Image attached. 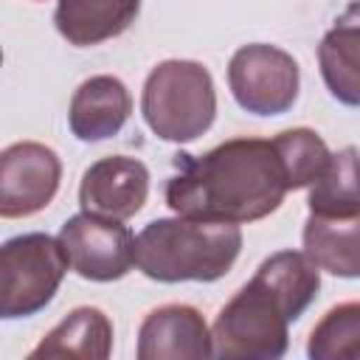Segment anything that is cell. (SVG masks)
<instances>
[{"label": "cell", "instance_id": "6da1fadb", "mask_svg": "<svg viewBox=\"0 0 360 360\" xmlns=\"http://www.w3.org/2000/svg\"><path fill=\"white\" fill-rule=\"evenodd\" d=\"M287 194L273 141L231 138L202 155H174L166 205L180 217L256 222L278 211Z\"/></svg>", "mask_w": 360, "mask_h": 360}, {"label": "cell", "instance_id": "7a4b0ae2", "mask_svg": "<svg viewBox=\"0 0 360 360\" xmlns=\"http://www.w3.org/2000/svg\"><path fill=\"white\" fill-rule=\"evenodd\" d=\"M242 250V231L236 222L166 217L152 219L135 236V267L163 284L217 281Z\"/></svg>", "mask_w": 360, "mask_h": 360}, {"label": "cell", "instance_id": "3957f363", "mask_svg": "<svg viewBox=\"0 0 360 360\" xmlns=\"http://www.w3.org/2000/svg\"><path fill=\"white\" fill-rule=\"evenodd\" d=\"M141 112L146 127L169 143H188L217 118V90L208 68L194 59H166L143 82Z\"/></svg>", "mask_w": 360, "mask_h": 360}, {"label": "cell", "instance_id": "277c9868", "mask_svg": "<svg viewBox=\"0 0 360 360\" xmlns=\"http://www.w3.org/2000/svg\"><path fill=\"white\" fill-rule=\"evenodd\" d=\"M290 315L278 295L262 281L250 278L219 309L211 329V354L217 357H284L290 346Z\"/></svg>", "mask_w": 360, "mask_h": 360}, {"label": "cell", "instance_id": "5b68a950", "mask_svg": "<svg viewBox=\"0 0 360 360\" xmlns=\"http://www.w3.org/2000/svg\"><path fill=\"white\" fill-rule=\"evenodd\" d=\"M68 259L56 236L20 233L0 245V321L31 318L45 309L62 278Z\"/></svg>", "mask_w": 360, "mask_h": 360}, {"label": "cell", "instance_id": "8992f818", "mask_svg": "<svg viewBox=\"0 0 360 360\" xmlns=\"http://www.w3.org/2000/svg\"><path fill=\"white\" fill-rule=\"evenodd\" d=\"M228 87L242 110L253 115H281L298 98V62L278 45H242L228 62Z\"/></svg>", "mask_w": 360, "mask_h": 360}, {"label": "cell", "instance_id": "52a82bcc", "mask_svg": "<svg viewBox=\"0 0 360 360\" xmlns=\"http://www.w3.org/2000/svg\"><path fill=\"white\" fill-rule=\"evenodd\" d=\"M68 267L87 281H118L135 264V236L121 219L76 214L59 231Z\"/></svg>", "mask_w": 360, "mask_h": 360}, {"label": "cell", "instance_id": "ba28073f", "mask_svg": "<svg viewBox=\"0 0 360 360\" xmlns=\"http://www.w3.org/2000/svg\"><path fill=\"white\" fill-rule=\"evenodd\" d=\"M62 183L59 155L39 141H17L0 152V217L22 219L51 205Z\"/></svg>", "mask_w": 360, "mask_h": 360}, {"label": "cell", "instance_id": "9c48e42d", "mask_svg": "<svg viewBox=\"0 0 360 360\" xmlns=\"http://www.w3.org/2000/svg\"><path fill=\"white\" fill-rule=\"evenodd\" d=\"M149 194V169L138 158L110 155L96 160L79 186V205L87 214L129 219L135 217Z\"/></svg>", "mask_w": 360, "mask_h": 360}, {"label": "cell", "instance_id": "30bf717a", "mask_svg": "<svg viewBox=\"0 0 360 360\" xmlns=\"http://www.w3.org/2000/svg\"><path fill=\"white\" fill-rule=\"evenodd\" d=\"M135 354L138 360L211 357V329L200 309L188 304H163L143 318Z\"/></svg>", "mask_w": 360, "mask_h": 360}, {"label": "cell", "instance_id": "8fae6325", "mask_svg": "<svg viewBox=\"0 0 360 360\" xmlns=\"http://www.w3.org/2000/svg\"><path fill=\"white\" fill-rule=\"evenodd\" d=\"M129 112H132V96L127 84L115 76L101 73L84 79L76 87L68 110V124L79 141L96 143L118 135Z\"/></svg>", "mask_w": 360, "mask_h": 360}, {"label": "cell", "instance_id": "7c38bea8", "mask_svg": "<svg viewBox=\"0 0 360 360\" xmlns=\"http://www.w3.org/2000/svg\"><path fill=\"white\" fill-rule=\"evenodd\" d=\"M141 11V0H59L56 31L76 48H90L124 34Z\"/></svg>", "mask_w": 360, "mask_h": 360}, {"label": "cell", "instance_id": "4fadbf2b", "mask_svg": "<svg viewBox=\"0 0 360 360\" xmlns=\"http://www.w3.org/2000/svg\"><path fill=\"white\" fill-rule=\"evenodd\" d=\"M304 256L340 278L360 273V217H321L309 214L304 222Z\"/></svg>", "mask_w": 360, "mask_h": 360}, {"label": "cell", "instance_id": "5bb4252c", "mask_svg": "<svg viewBox=\"0 0 360 360\" xmlns=\"http://www.w3.org/2000/svg\"><path fill=\"white\" fill-rule=\"evenodd\" d=\"M112 352V323L98 307H76L68 312L31 352L39 357H84L104 360Z\"/></svg>", "mask_w": 360, "mask_h": 360}, {"label": "cell", "instance_id": "9a60e30c", "mask_svg": "<svg viewBox=\"0 0 360 360\" xmlns=\"http://www.w3.org/2000/svg\"><path fill=\"white\" fill-rule=\"evenodd\" d=\"M357 6H349V11L326 31V37L318 45V62H321V76L329 87V93L343 101L346 107L360 104V79H357V65H360V25H357Z\"/></svg>", "mask_w": 360, "mask_h": 360}, {"label": "cell", "instance_id": "2e32d148", "mask_svg": "<svg viewBox=\"0 0 360 360\" xmlns=\"http://www.w3.org/2000/svg\"><path fill=\"white\" fill-rule=\"evenodd\" d=\"M253 276L278 295L290 321H298L321 290V270L304 256V250H278L267 256Z\"/></svg>", "mask_w": 360, "mask_h": 360}, {"label": "cell", "instance_id": "e0dca14e", "mask_svg": "<svg viewBox=\"0 0 360 360\" xmlns=\"http://www.w3.org/2000/svg\"><path fill=\"white\" fill-rule=\"evenodd\" d=\"M309 188V214L321 217H360L357 194V149L346 146L329 155L326 169Z\"/></svg>", "mask_w": 360, "mask_h": 360}, {"label": "cell", "instance_id": "ac0fdd59", "mask_svg": "<svg viewBox=\"0 0 360 360\" xmlns=\"http://www.w3.org/2000/svg\"><path fill=\"white\" fill-rule=\"evenodd\" d=\"M281 169H284V180H287V191L295 188H307L309 183H315L321 177V172L329 163V146L326 141L309 129V127H295V129H284L276 138H270Z\"/></svg>", "mask_w": 360, "mask_h": 360}, {"label": "cell", "instance_id": "d6986e66", "mask_svg": "<svg viewBox=\"0 0 360 360\" xmlns=\"http://www.w3.org/2000/svg\"><path fill=\"white\" fill-rule=\"evenodd\" d=\"M357 338H360V307L354 301L332 307L321 323L312 329L307 354L312 360H335V357H357Z\"/></svg>", "mask_w": 360, "mask_h": 360}, {"label": "cell", "instance_id": "ffe728a7", "mask_svg": "<svg viewBox=\"0 0 360 360\" xmlns=\"http://www.w3.org/2000/svg\"><path fill=\"white\" fill-rule=\"evenodd\" d=\"M0 65H3V51H0Z\"/></svg>", "mask_w": 360, "mask_h": 360}]
</instances>
